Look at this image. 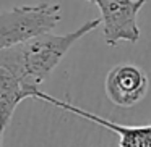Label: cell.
<instances>
[{
	"label": "cell",
	"mask_w": 151,
	"mask_h": 147,
	"mask_svg": "<svg viewBox=\"0 0 151 147\" xmlns=\"http://www.w3.org/2000/svg\"><path fill=\"white\" fill-rule=\"evenodd\" d=\"M148 0H94L93 4L101 11V24L104 28V40L109 47L119 42H137L140 28L137 18Z\"/></svg>",
	"instance_id": "3"
},
{
	"label": "cell",
	"mask_w": 151,
	"mask_h": 147,
	"mask_svg": "<svg viewBox=\"0 0 151 147\" xmlns=\"http://www.w3.org/2000/svg\"><path fill=\"white\" fill-rule=\"evenodd\" d=\"M34 92L21 84L8 70L0 66V147L17 107L24 99H33Z\"/></svg>",
	"instance_id": "5"
},
{
	"label": "cell",
	"mask_w": 151,
	"mask_h": 147,
	"mask_svg": "<svg viewBox=\"0 0 151 147\" xmlns=\"http://www.w3.org/2000/svg\"><path fill=\"white\" fill-rule=\"evenodd\" d=\"M148 92V76L140 66L132 63L117 65L107 73L106 94L117 107H133Z\"/></svg>",
	"instance_id": "4"
},
{
	"label": "cell",
	"mask_w": 151,
	"mask_h": 147,
	"mask_svg": "<svg viewBox=\"0 0 151 147\" xmlns=\"http://www.w3.org/2000/svg\"><path fill=\"white\" fill-rule=\"evenodd\" d=\"M88 2H91V4H93V2H94V0H88Z\"/></svg>",
	"instance_id": "6"
},
{
	"label": "cell",
	"mask_w": 151,
	"mask_h": 147,
	"mask_svg": "<svg viewBox=\"0 0 151 147\" xmlns=\"http://www.w3.org/2000/svg\"><path fill=\"white\" fill-rule=\"evenodd\" d=\"M62 20L59 4L13 7L0 13V50L20 45L41 34L52 33Z\"/></svg>",
	"instance_id": "2"
},
{
	"label": "cell",
	"mask_w": 151,
	"mask_h": 147,
	"mask_svg": "<svg viewBox=\"0 0 151 147\" xmlns=\"http://www.w3.org/2000/svg\"><path fill=\"white\" fill-rule=\"evenodd\" d=\"M101 26V20L86 21L68 34L46 33L20 45L0 50V66L12 73L23 86L37 91L50 76L68 50L93 29Z\"/></svg>",
	"instance_id": "1"
}]
</instances>
